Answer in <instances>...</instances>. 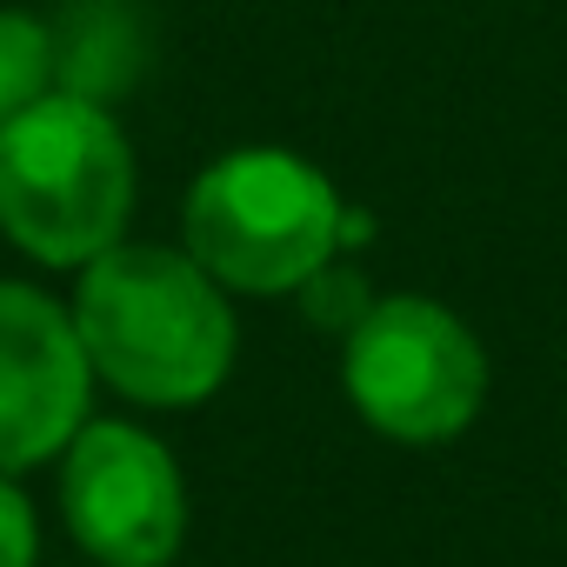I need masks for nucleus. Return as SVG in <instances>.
I'll return each mask as SVG.
<instances>
[{
    "label": "nucleus",
    "mask_w": 567,
    "mask_h": 567,
    "mask_svg": "<svg viewBox=\"0 0 567 567\" xmlns=\"http://www.w3.org/2000/svg\"><path fill=\"white\" fill-rule=\"evenodd\" d=\"M68 315L94 381L154 414L214 401L240 354L234 295L187 247L161 240H121L87 260Z\"/></svg>",
    "instance_id": "1"
},
{
    "label": "nucleus",
    "mask_w": 567,
    "mask_h": 567,
    "mask_svg": "<svg viewBox=\"0 0 567 567\" xmlns=\"http://www.w3.org/2000/svg\"><path fill=\"white\" fill-rule=\"evenodd\" d=\"M181 247L227 295H301L348 247L341 187L295 147H227L181 200Z\"/></svg>",
    "instance_id": "2"
},
{
    "label": "nucleus",
    "mask_w": 567,
    "mask_h": 567,
    "mask_svg": "<svg viewBox=\"0 0 567 567\" xmlns=\"http://www.w3.org/2000/svg\"><path fill=\"white\" fill-rule=\"evenodd\" d=\"M134 141L87 94H48L0 127V234L41 267H87L127 240Z\"/></svg>",
    "instance_id": "3"
},
{
    "label": "nucleus",
    "mask_w": 567,
    "mask_h": 567,
    "mask_svg": "<svg viewBox=\"0 0 567 567\" xmlns=\"http://www.w3.org/2000/svg\"><path fill=\"white\" fill-rule=\"evenodd\" d=\"M341 388L381 441L441 447L487 408V348L434 295H374L341 334Z\"/></svg>",
    "instance_id": "4"
},
{
    "label": "nucleus",
    "mask_w": 567,
    "mask_h": 567,
    "mask_svg": "<svg viewBox=\"0 0 567 567\" xmlns=\"http://www.w3.org/2000/svg\"><path fill=\"white\" fill-rule=\"evenodd\" d=\"M61 520L101 567H174L187 547V481L161 434L87 421L61 454Z\"/></svg>",
    "instance_id": "5"
},
{
    "label": "nucleus",
    "mask_w": 567,
    "mask_h": 567,
    "mask_svg": "<svg viewBox=\"0 0 567 567\" xmlns=\"http://www.w3.org/2000/svg\"><path fill=\"white\" fill-rule=\"evenodd\" d=\"M87 394L94 368L74 315L28 280H0V474L61 461L68 441L94 421Z\"/></svg>",
    "instance_id": "6"
},
{
    "label": "nucleus",
    "mask_w": 567,
    "mask_h": 567,
    "mask_svg": "<svg viewBox=\"0 0 567 567\" xmlns=\"http://www.w3.org/2000/svg\"><path fill=\"white\" fill-rule=\"evenodd\" d=\"M61 94V41L54 21L0 8V127L14 114H28L34 101Z\"/></svg>",
    "instance_id": "7"
},
{
    "label": "nucleus",
    "mask_w": 567,
    "mask_h": 567,
    "mask_svg": "<svg viewBox=\"0 0 567 567\" xmlns=\"http://www.w3.org/2000/svg\"><path fill=\"white\" fill-rule=\"evenodd\" d=\"M41 560V520L14 474H0V567H34Z\"/></svg>",
    "instance_id": "8"
}]
</instances>
